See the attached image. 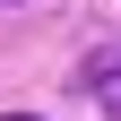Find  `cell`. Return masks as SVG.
<instances>
[{
  "label": "cell",
  "mask_w": 121,
  "mask_h": 121,
  "mask_svg": "<svg viewBox=\"0 0 121 121\" xmlns=\"http://www.w3.org/2000/svg\"><path fill=\"white\" fill-rule=\"evenodd\" d=\"M0 121H35V112H0Z\"/></svg>",
  "instance_id": "7a4b0ae2"
},
{
  "label": "cell",
  "mask_w": 121,
  "mask_h": 121,
  "mask_svg": "<svg viewBox=\"0 0 121 121\" xmlns=\"http://www.w3.org/2000/svg\"><path fill=\"white\" fill-rule=\"evenodd\" d=\"M95 95H104V121H121V60L95 69Z\"/></svg>",
  "instance_id": "6da1fadb"
}]
</instances>
